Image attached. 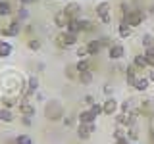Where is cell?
Wrapping results in <instances>:
<instances>
[{
    "label": "cell",
    "mask_w": 154,
    "mask_h": 144,
    "mask_svg": "<svg viewBox=\"0 0 154 144\" xmlns=\"http://www.w3.org/2000/svg\"><path fill=\"white\" fill-rule=\"evenodd\" d=\"M66 75H67V79H77L79 77V73H77V69H75V65H66Z\"/></svg>",
    "instance_id": "obj_32"
},
{
    "label": "cell",
    "mask_w": 154,
    "mask_h": 144,
    "mask_svg": "<svg viewBox=\"0 0 154 144\" xmlns=\"http://www.w3.org/2000/svg\"><path fill=\"white\" fill-rule=\"evenodd\" d=\"M129 6H131V4H127V2H122V4H119V14H122V17H125L129 12H131V8H129Z\"/></svg>",
    "instance_id": "obj_37"
},
{
    "label": "cell",
    "mask_w": 154,
    "mask_h": 144,
    "mask_svg": "<svg viewBox=\"0 0 154 144\" xmlns=\"http://www.w3.org/2000/svg\"><path fill=\"white\" fill-rule=\"evenodd\" d=\"M79 83H81V85H93V71L79 73Z\"/></svg>",
    "instance_id": "obj_27"
},
{
    "label": "cell",
    "mask_w": 154,
    "mask_h": 144,
    "mask_svg": "<svg viewBox=\"0 0 154 144\" xmlns=\"http://www.w3.org/2000/svg\"><path fill=\"white\" fill-rule=\"evenodd\" d=\"M21 6H31V4H35V2H38V0H17Z\"/></svg>",
    "instance_id": "obj_41"
},
{
    "label": "cell",
    "mask_w": 154,
    "mask_h": 144,
    "mask_svg": "<svg viewBox=\"0 0 154 144\" xmlns=\"http://www.w3.org/2000/svg\"><path fill=\"white\" fill-rule=\"evenodd\" d=\"M77 117H79V123H94V121H96V115L91 113V110H85V112H81Z\"/></svg>",
    "instance_id": "obj_21"
},
{
    "label": "cell",
    "mask_w": 154,
    "mask_h": 144,
    "mask_svg": "<svg viewBox=\"0 0 154 144\" xmlns=\"http://www.w3.org/2000/svg\"><path fill=\"white\" fill-rule=\"evenodd\" d=\"M19 33H21V21L16 19V17H14L6 27L0 29V35H2V37H17Z\"/></svg>",
    "instance_id": "obj_4"
},
{
    "label": "cell",
    "mask_w": 154,
    "mask_h": 144,
    "mask_svg": "<svg viewBox=\"0 0 154 144\" xmlns=\"http://www.w3.org/2000/svg\"><path fill=\"white\" fill-rule=\"evenodd\" d=\"M83 102L91 108V106L94 104V96H93V94H85V96H83Z\"/></svg>",
    "instance_id": "obj_39"
},
{
    "label": "cell",
    "mask_w": 154,
    "mask_h": 144,
    "mask_svg": "<svg viewBox=\"0 0 154 144\" xmlns=\"http://www.w3.org/2000/svg\"><path fill=\"white\" fill-rule=\"evenodd\" d=\"M108 58H110V60H114V62L123 60V58H125V46H123V44H114V46H110V48H108Z\"/></svg>",
    "instance_id": "obj_8"
},
{
    "label": "cell",
    "mask_w": 154,
    "mask_h": 144,
    "mask_svg": "<svg viewBox=\"0 0 154 144\" xmlns=\"http://www.w3.org/2000/svg\"><path fill=\"white\" fill-rule=\"evenodd\" d=\"M118 108H119V104L116 102L112 96H110V98H106L104 104H102V112H104V115H114L116 112H118Z\"/></svg>",
    "instance_id": "obj_10"
},
{
    "label": "cell",
    "mask_w": 154,
    "mask_h": 144,
    "mask_svg": "<svg viewBox=\"0 0 154 144\" xmlns=\"http://www.w3.org/2000/svg\"><path fill=\"white\" fill-rule=\"evenodd\" d=\"M119 110H122V113H131V112H135L133 110V102L131 100H125V102L119 106Z\"/></svg>",
    "instance_id": "obj_33"
},
{
    "label": "cell",
    "mask_w": 154,
    "mask_h": 144,
    "mask_svg": "<svg viewBox=\"0 0 154 144\" xmlns=\"http://www.w3.org/2000/svg\"><path fill=\"white\" fill-rule=\"evenodd\" d=\"M37 92H38V77L37 75H31L27 79V90H25V94H23V98L31 100V96L37 94Z\"/></svg>",
    "instance_id": "obj_7"
},
{
    "label": "cell",
    "mask_w": 154,
    "mask_h": 144,
    "mask_svg": "<svg viewBox=\"0 0 154 144\" xmlns=\"http://www.w3.org/2000/svg\"><path fill=\"white\" fill-rule=\"evenodd\" d=\"M148 81H150V83H154V69H152V67H150V71H148Z\"/></svg>",
    "instance_id": "obj_43"
},
{
    "label": "cell",
    "mask_w": 154,
    "mask_h": 144,
    "mask_svg": "<svg viewBox=\"0 0 154 144\" xmlns=\"http://www.w3.org/2000/svg\"><path fill=\"white\" fill-rule=\"evenodd\" d=\"M0 121H2V117H0Z\"/></svg>",
    "instance_id": "obj_46"
},
{
    "label": "cell",
    "mask_w": 154,
    "mask_h": 144,
    "mask_svg": "<svg viewBox=\"0 0 154 144\" xmlns=\"http://www.w3.org/2000/svg\"><path fill=\"white\" fill-rule=\"evenodd\" d=\"M66 31L73 33V35H81V33H83V25H81V17H79V19H71V21L67 23Z\"/></svg>",
    "instance_id": "obj_15"
},
{
    "label": "cell",
    "mask_w": 154,
    "mask_h": 144,
    "mask_svg": "<svg viewBox=\"0 0 154 144\" xmlns=\"http://www.w3.org/2000/svg\"><path fill=\"white\" fill-rule=\"evenodd\" d=\"M150 134H152V144H154V129H152V133H150Z\"/></svg>",
    "instance_id": "obj_45"
},
{
    "label": "cell",
    "mask_w": 154,
    "mask_h": 144,
    "mask_svg": "<svg viewBox=\"0 0 154 144\" xmlns=\"http://www.w3.org/2000/svg\"><path fill=\"white\" fill-rule=\"evenodd\" d=\"M19 112H21V115L33 117V115H35V104H31L29 98H21V102H19Z\"/></svg>",
    "instance_id": "obj_9"
},
{
    "label": "cell",
    "mask_w": 154,
    "mask_h": 144,
    "mask_svg": "<svg viewBox=\"0 0 154 144\" xmlns=\"http://www.w3.org/2000/svg\"><path fill=\"white\" fill-rule=\"evenodd\" d=\"M133 65L137 67V69H146L148 64H146V58H144V54H137V56H133Z\"/></svg>",
    "instance_id": "obj_24"
},
{
    "label": "cell",
    "mask_w": 154,
    "mask_h": 144,
    "mask_svg": "<svg viewBox=\"0 0 154 144\" xmlns=\"http://www.w3.org/2000/svg\"><path fill=\"white\" fill-rule=\"evenodd\" d=\"M77 38H79V35H73V33H69V31H62L60 35L56 37V42L62 48H71V46L77 44Z\"/></svg>",
    "instance_id": "obj_3"
},
{
    "label": "cell",
    "mask_w": 154,
    "mask_h": 144,
    "mask_svg": "<svg viewBox=\"0 0 154 144\" xmlns=\"http://www.w3.org/2000/svg\"><path fill=\"white\" fill-rule=\"evenodd\" d=\"M0 100H2V106H4V108H10V110L16 108V106L19 104V100H17V98H14V96H2Z\"/></svg>",
    "instance_id": "obj_26"
},
{
    "label": "cell",
    "mask_w": 154,
    "mask_h": 144,
    "mask_svg": "<svg viewBox=\"0 0 154 144\" xmlns=\"http://www.w3.org/2000/svg\"><path fill=\"white\" fill-rule=\"evenodd\" d=\"M71 19L66 16L64 12H56L54 14V25L58 27V29H62V31H66V27H67V23H69Z\"/></svg>",
    "instance_id": "obj_11"
},
{
    "label": "cell",
    "mask_w": 154,
    "mask_h": 144,
    "mask_svg": "<svg viewBox=\"0 0 154 144\" xmlns=\"http://www.w3.org/2000/svg\"><path fill=\"white\" fill-rule=\"evenodd\" d=\"M62 12H64L69 19H79V17H81V12H83V8H81L79 2H69V4H66V6H64V10H62Z\"/></svg>",
    "instance_id": "obj_6"
},
{
    "label": "cell",
    "mask_w": 154,
    "mask_h": 144,
    "mask_svg": "<svg viewBox=\"0 0 154 144\" xmlns=\"http://www.w3.org/2000/svg\"><path fill=\"white\" fill-rule=\"evenodd\" d=\"M75 54H77V58H79V60H85V58L89 56V50H87V46H77Z\"/></svg>",
    "instance_id": "obj_35"
},
{
    "label": "cell",
    "mask_w": 154,
    "mask_h": 144,
    "mask_svg": "<svg viewBox=\"0 0 154 144\" xmlns=\"http://www.w3.org/2000/svg\"><path fill=\"white\" fill-rule=\"evenodd\" d=\"M148 86H150V81H148V77H139V79L135 81L133 88H135V90H139V92H144Z\"/></svg>",
    "instance_id": "obj_19"
},
{
    "label": "cell",
    "mask_w": 154,
    "mask_h": 144,
    "mask_svg": "<svg viewBox=\"0 0 154 144\" xmlns=\"http://www.w3.org/2000/svg\"><path fill=\"white\" fill-rule=\"evenodd\" d=\"M100 40V44H102V48H110V46H114V42H112V38L110 37H106V35H102L98 38Z\"/></svg>",
    "instance_id": "obj_36"
},
{
    "label": "cell",
    "mask_w": 154,
    "mask_h": 144,
    "mask_svg": "<svg viewBox=\"0 0 154 144\" xmlns=\"http://www.w3.org/2000/svg\"><path fill=\"white\" fill-rule=\"evenodd\" d=\"M33 123V117H27V115H23V125H31Z\"/></svg>",
    "instance_id": "obj_42"
},
{
    "label": "cell",
    "mask_w": 154,
    "mask_h": 144,
    "mask_svg": "<svg viewBox=\"0 0 154 144\" xmlns=\"http://www.w3.org/2000/svg\"><path fill=\"white\" fill-rule=\"evenodd\" d=\"M91 67H93V64H91L89 58H85V60H77V64H75L77 73H87V71H91Z\"/></svg>",
    "instance_id": "obj_17"
},
{
    "label": "cell",
    "mask_w": 154,
    "mask_h": 144,
    "mask_svg": "<svg viewBox=\"0 0 154 144\" xmlns=\"http://www.w3.org/2000/svg\"><path fill=\"white\" fill-rule=\"evenodd\" d=\"M137 71H139V69H137V67H135L133 64L125 67V81H127V85H129V86H133V85H135V81L139 79Z\"/></svg>",
    "instance_id": "obj_12"
},
{
    "label": "cell",
    "mask_w": 154,
    "mask_h": 144,
    "mask_svg": "<svg viewBox=\"0 0 154 144\" xmlns=\"http://www.w3.org/2000/svg\"><path fill=\"white\" fill-rule=\"evenodd\" d=\"M144 19H146V14H144L143 10H131V12H129L125 17H122V21H125L127 25H131V27L135 29V27L143 25Z\"/></svg>",
    "instance_id": "obj_2"
},
{
    "label": "cell",
    "mask_w": 154,
    "mask_h": 144,
    "mask_svg": "<svg viewBox=\"0 0 154 144\" xmlns=\"http://www.w3.org/2000/svg\"><path fill=\"white\" fill-rule=\"evenodd\" d=\"M127 136H129V140H137V138H139V133L135 131V127L127 129Z\"/></svg>",
    "instance_id": "obj_38"
},
{
    "label": "cell",
    "mask_w": 154,
    "mask_h": 144,
    "mask_svg": "<svg viewBox=\"0 0 154 144\" xmlns=\"http://www.w3.org/2000/svg\"><path fill=\"white\" fill-rule=\"evenodd\" d=\"M110 6H112V4H110L108 0H102V2H98V4H96V8H94L96 16H98V17L110 16Z\"/></svg>",
    "instance_id": "obj_14"
},
{
    "label": "cell",
    "mask_w": 154,
    "mask_h": 144,
    "mask_svg": "<svg viewBox=\"0 0 154 144\" xmlns=\"http://www.w3.org/2000/svg\"><path fill=\"white\" fill-rule=\"evenodd\" d=\"M114 138H116V144H129L127 133L122 131V129H116V131H114Z\"/></svg>",
    "instance_id": "obj_23"
},
{
    "label": "cell",
    "mask_w": 154,
    "mask_h": 144,
    "mask_svg": "<svg viewBox=\"0 0 154 144\" xmlns=\"http://www.w3.org/2000/svg\"><path fill=\"white\" fill-rule=\"evenodd\" d=\"M31 17V12L27 10V6H17V10H16V19H19V21H27V19Z\"/></svg>",
    "instance_id": "obj_20"
},
{
    "label": "cell",
    "mask_w": 154,
    "mask_h": 144,
    "mask_svg": "<svg viewBox=\"0 0 154 144\" xmlns=\"http://www.w3.org/2000/svg\"><path fill=\"white\" fill-rule=\"evenodd\" d=\"M12 52H14L12 42H8V40H0V58H10V56H12Z\"/></svg>",
    "instance_id": "obj_18"
},
{
    "label": "cell",
    "mask_w": 154,
    "mask_h": 144,
    "mask_svg": "<svg viewBox=\"0 0 154 144\" xmlns=\"http://www.w3.org/2000/svg\"><path fill=\"white\" fill-rule=\"evenodd\" d=\"M102 92H104V94L110 98V96H112V92H114V88H112L110 85H104V86H102Z\"/></svg>",
    "instance_id": "obj_40"
},
{
    "label": "cell",
    "mask_w": 154,
    "mask_h": 144,
    "mask_svg": "<svg viewBox=\"0 0 154 144\" xmlns=\"http://www.w3.org/2000/svg\"><path fill=\"white\" fill-rule=\"evenodd\" d=\"M45 115H46V119H50V121H60V119L66 117V110H64V106L60 102L50 100V102H46V106H45Z\"/></svg>",
    "instance_id": "obj_1"
},
{
    "label": "cell",
    "mask_w": 154,
    "mask_h": 144,
    "mask_svg": "<svg viewBox=\"0 0 154 144\" xmlns=\"http://www.w3.org/2000/svg\"><path fill=\"white\" fill-rule=\"evenodd\" d=\"M141 42H143L144 50H146V48H152V46H154V37L150 35V33H146V35H143V38H141Z\"/></svg>",
    "instance_id": "obj_28"
},
{
    "label": "cell",
    "mask_w": 154,
    "mask_h": 144,
    "mask_svg": "<svg viewBox=\"0 0 154 144\" xmlns=\"http://www.w3.org/2000/svg\"><path fill=\"white\" fill-rule=\"evenodd\" d=\"M94 131H96V125L94 123H79V125H77V136H79L81 140L91 138Z\"/></svg>",
    "instance_id": "obj_5"
},
{
    "label": "cell",
    "mask_w": 154,
    "mask_h": 144,
    "mask_svg": "<svg viewBox=\"0 0 154 144\" xmlns=\"http://www.w3.org/2000/svg\"><path fill=\"white\" fill-rule=\"evenodd\" d=\"M89 110H91V113L96 115V117H98V115H104V112H102V104H98V102H94Z\"/></svg>",
    "instance_id": "obj_34"
},
{
    "label": "cell",
    "mask_w": 154,
    "mask_h": 144,
    "mask_svg": "<svg viewBox=\"0 0 154 144\" xmlns=\"http://www.w3.org/2000/svg\"><path fill=\"white\" fill-rule=\"evenodd\" d=\"M131 33H133V27L131 25H127L125 21H119V25H118V35L122 37V38H129L131 37Z\"/></svg>",
    "instance_id": "obj_16"
},
{
    "label": "cell",
    "mask_w": 154,
    "mask_h": 144,
    "mask_svg": "<svg viewBox=\"0 0 154 144\" xmlns=\"http://www.w3.org/2000/svg\"><path fill=\"white\" fill-rule=\"evenodd\" d=\"M144 58H146L148 67H152V69H154V46H152V48H146V50H144Z\"/></svg>",
    "instance_id": "obj_29"
},
{
    "label": "cell",
    "mask_w": 154,
    "mask_h": 144,
    "mask_svg": "<svg viewBox=\"0 0 154 144\" xmlns=\"http://www.w3.org/2000/svg\"><path fill=\"white\" fill-rule=\"evenodd\" d=\"M0 117H2V121L12 123L14 119H16V113H14L10 108H0Z\"/></svg>",
    "instance_id": "obj_25"
},
{
    "label": "cell",
    "mask_w": 154,
    "mask_h": 144,
    "mask_svg": "<svg viewBox=\"0 0 154 144\" xmlns=\"http://www.w3.org/2000/svg\"><path fill=\"white\" fill-rule=\"evenodd\" d=\"M27 46H29V50H33V52H38L42 44H41V40H38V38H29Z\"/></svg>",
    "instance_id": "obj_31"
},
{
    "label": "cell",
    "mask_w": 154,
    "mask_h": 144,
    "mask_svg": "<svg viewBox=\"0 0 154 144\" xmlns=\"http://www.w3.org/2000/svg\"><path fill=\"white\" fill-rule=\"evenodd\" d=\"M12 12H14V6L8 2V0H2V2H0V17L12 16Z\"/></svg>",
    "instance_id": "obj_22"
},
{
    "label": "cell",
    "mask_w": 154,
    "mask_h": 144,
    "mask_svg": "<svg viewBox=\"0 0 154 144\" xmlns=\"http://www.w3.org/2000/svg\"><path fill=\"white\" fill-rule=\"evenodd\" d=\"M0 2H2V0H0Z\"/></svg>",
    "instance_id": "obj_47"
},
{
    "label": "cell",
    "mask_w": 154,
    "mask_h": 144,
    "mask_svg": "<svg viewBox=\"0 0 154 144\" xmlns=\"http://www.w3.org/2000/svg\"><path fill=\"white\" fill-rule=\"evenodd\" d=\"M64 125H66V127H69V125H71V117H64Z\"/></svg>",
    "instance_id": "obj_44"
},
{
    "label": "cell",
    "mask_w": 154,
    "mask_h": 144,
    "mask_svg": "<svg viewBox=\"0 0 154 144\" xmlns=\"http://www.w3.org/2000/svg\"><path fill=\"white\" fill-rule=\"evenodd\" d=\"M16 144H35V140H33L29 134H17V136H16Z\"/></svg>",
    "instance_id": "obj_30"
},
{
    "label": "cell",
    "mask_w": 154,
    "mask_h": 144,
    "mask_svg": "<svg viewBox=\"0 0 154 144\" xmlns=\"http://www.w3.org/2000/svg\"><path fill=\"white\" fill-rule=\"evenodd\" d=\"M85 46H87V50H89V56H96V54H100V52L104 50L98 38H93V40H89Z\"/></svg>",
    "instance_id": "obj_13"
}]
</instances>
